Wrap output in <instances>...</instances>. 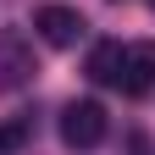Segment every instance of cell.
I'll list each match as a JSON object with an SVG mask.
<instances>
[{"label": "cell", "mask_w": 155, "mask_h": 155, "mask_svg": "<svg viewBox=\"0 0 155 155\" xmlns=\"http://www.w3.org/2000/svg\"><path fill=\"white\" fill-rule=\"evenodd\" d=\"M122 94H150L155 89V45L139 39V45H122V78H116Z\"/></svg>", "instance_id": "cell-3"}, {"label": "cell", "mask_w": 155, "mask_h": 155, "mask_svg": "<svg viewBox=\"0 0 155 155\" xmlns=\"http://www.w3.org/2000/svg\"><path fill=\"white\" fill-rule=\"evenodd\" d=\"M89 78H94V83H116V78H122V45H116V39H100V45H94Z\"/></svg>", "instance_id": "cell-5"}, {"label": "cell", "mask_w": 155, "mask_h": 155, "mask_svg": "<svg viewBox=\"0 0 155 155\" xmlns=\"http://www.w3.org/2000/svg\"><path fill=\"white\" fill-rule=\"evenodd\" d=\"M150 6H155V0H150Z\"/></svg>", "instance_id": "cell-7"}, {"label": "cell", "mask_w": 155, "mask_h": 155, "mask_svg": "<svg viewBox=\"0 0 155 155\" xmlns=\"http://www.w3.org/2000/svg\"><path fill=\"white\" fill-rule=\"evenodd\" d=\"M33 144V116H11V122H0V155H22Z\"/></svg>", "instance_id": "cell-6"}, {"label": "cell", "mask_w": 155, "mask_h": 155, "mask_svg": "<svg viewBox=\"0 0 155 155\" xmlns=\"http://www.w3.org/2000/svg\"><path fill=\"white\" fill-rule=\"evenodd\" d=\"M33 78V45L22 33H0V89H22Z\"/></svg>", "instance_id": "cell-4"}, {"label": "cell", "mask_w": 155, "mask_h": 155, "mask_svg": "<svg viewBox=\"0 0 155 155\" xmlns=\"http://www.w3.org/2000/svg\"><path fill=\"white\" fill-rule=\"evenodd\" d=\"M33 33L45 39V45H55V50H72L78 39L89 33V22H83V11H72V6H39L33 11Z\"/></svg>", "instance_id": "cell-2"}, {"label": "cell", "mask_w": 155, "mask_h": 155, "mask_svg": "<svg viewBox=\"0 0 155 155\" xmlns=\"http://www.w3.org/2000/svg\"><path fill=\"white\" fill-rule=\"evenodd\" d=\"M105 105L100 100H72L67 111H61V139L72 144V150H94V144H100L105 139Z\"/></svg>", "instance_id": "cell-1"}]
</instances>
